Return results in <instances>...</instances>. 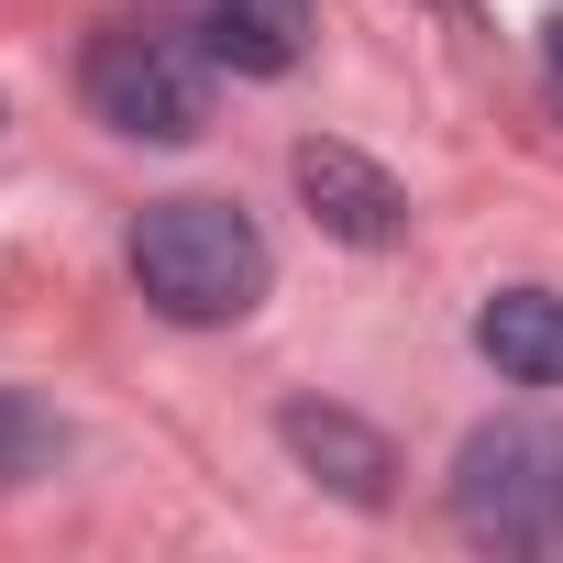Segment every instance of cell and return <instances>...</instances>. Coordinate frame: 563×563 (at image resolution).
I'll return each instance as SVG.
<instances>
[{"instance_id": "52a82bcc", "label": "cell", "mask_w": 563, "mask_h": 563, "mask_svg": "<svg viewBox=\"0 0 563 563\" xmlns=\"http://www.w3.org/2000/svg\"><path fill=\"white\" fill-rule=\"evenodd\" d=\"M475 354L508 387H563V299L552 288H497L475 310Z\"/></svg>"}, {"instance_id": "6da1fadb", "label": "cell", "mask_w": 563, "mask_h": 563, "mask_svg": "<svg viewBox=\"0 0 563 563\" xmlns=\"http://www.w3.org/2000/svg\"><path fill=\"white\" fill-rule=\"evenodd\" d=\"M122 254H133V288L166 321H188V332H221V321H243L276 288V254H265V232L232 199H155Z\"/></svg>"}, {"instance_id": "5b68a950", "label": "cell", "mask_w": 563, "mask_h": 563, "mask_svg": "<svg viewBox=\"0 0 563 563\" xmlns=\"http://www.w3.org/2000/svg\"><path fill=\"white\" fill-rule=\"evenodd\" d=\"M276 442H288L321 486H343L354 508H376V497H387V475H398V453H387L354 409H321V398H288V409H276Z\"/></svg>"}, {"instance_id": "277c9868", "label": "cell", "mask_w": 563, "mask_h": 563, "mask_svg": "<svg viewBox=\"0 0 563 563\" xmlns=\"http://www.w3.org/2000/svg\"><path fill=\"white\" fill-rule=\"evenodd\" d=\"M288 177H299L310 221H321V232H343V243H398V232H409V199H398V177H387L376 155L332 144V133H310V144L288 155Z\"/></svg>"}, {"instance_id": "8992f818", "label": "cell", "mask_w": 563, "mask_h": 563, "mask_svg": "<svg viewBox=\"0 0 563 563\" xmlns=\"http://www.w3.org/2000/svg\"><path fill=\"white\" fill-rule=\"evenodd\" d=\"M188 12H199V45L232 78H288L299 45H310V0H188Z\"/></svg>"}, {"instance_id": "ba28073f", "label": "cell", "mask_w": 563, "mask_h": 563, "mask_svg": "<svg viewBox=\"0 0 563 563\" xmlns=\"http://www.w3.org/2000/svg\"><path fill=\"white\" fill-rule=\"evenodd\" d=\"M56 453H67V431H56V420H45V409L23 398V387H0V486H23V475H45Z\"/></svg>"}, {"instance_id": "3957f363", "label": "cell", "mask_w": 563, "mask_h": 563, "mask_svg": "<svg viewBox=\"0 0 563 563\" xmlns=\"http://www.w3.org/2000/svg\"><path fill=\"white\" fill-rule=\"evenodd\" d=\"M210 45H188V34H155V23H111L100 45H89V67H78V89H89V111L111 122V133H133V144H199L210 133Z\"/></svg>"}, {"instance_id": "7a4b0ae2", "label": "cell", "mask_w": 563, "mask_h": 563, "mask_svg": "<svg viewBox=\"0 0 563 563\" xmlns=\"http://www.w3.org/2000/svg\"><path fill=\"white\" fill-rule=\"evenodd\" d=\"M453 519L486 552H563V420H486V431H464Z\"/></svg>"}]
</instances>
